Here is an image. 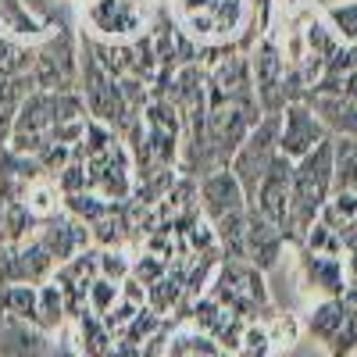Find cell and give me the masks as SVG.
<instances>
[{"instance_id":"cell-1","label":"cell","mask_w":357,"mask_h":357,"mask_svg":"<svg viewBox=\"0 0 357 357\" xmlns=\"http://www.w3.org/2000/svg\"><path fill=\"white\" fill-rule=\"evenodd\" d=\"M158 8V0H75V25L97 43H136L151 33Z\"/></svg>"},{"instance_id":"cell-2","label":"cell","mask_w":357,"mask_h":357,"mask_svg":"<svg viewBox=\"0 0 357 357\" xmlns=\"http://www.w3.org/2000/svg\"><path fill=\"white\" fill-rule=\"evenodd\" d=\"M333 197V136L318 143L301 161H293V200H289V247L304 240V232L321 215Z\"/></svg>"},{"instance_id":"cell-3","label":"cell","mask_w":357,"mask_h":357,"mask_svg":"<svg viewBox=\"0 0 357 357\" xmlns=\"http://www.w3.org/2000/svg\"><path fill=\"white\" fill-rule=\"evenodd\" d=\"M207 293H211L229 314L243 318V321H264L268 314L275 311L272 296H268V286H264V272L257 264H250V261L222 257Z\"/></svg>"},{"instance_id":"cell-4","label":"cell","mask_w":357,"mask_h":357,"mask_svg":"<svg viewBox=\"0 0 357 357\" xmlns=\"http://www.w3.org/2000/svg\"><path fill=\"white\" fill-rule=\"evenodd\" d=\"M247 61H250V79H254V97H257V107L261 114H279L289 97H286V75H289V65H286V54L275 40V33H268L247 50Z\"/></svg>"},{"instance_id":"cell-5","label":"cell","mask_w":357,"mask_h":357,"mask_svg":"<svg viewBox=\"0 0 357 357\" xmlns=\"http://www.w3.org/2000/svg\"><path fill=\"white\" fill-rule=\"evenodd\" d=\"M275 158H279V114H261V122L247 132L240 151H236L232 161H229V172L236 175V183L243 186L247 200L254 197L261 175L268 172V165H272Z\"/></svg>"},{"instance_id":"cell-6","label":"cell","mask_w":357,"mask_h":357,"mask_svg":"<svg viewBox=\"0 0 357 357\" xmlns=\"http://www.w3.org/2000/svg\"><path fill=\"white\" fill-rule=\"evenodd\" d=\"M325 139H329V129L321 126V118L311 111L307 100H293L279 111V154L282 158L301 161Z\"/></svg>"},{"instance_id":"cell-7","label":"cell","mask_w":357,"mask_h":357,"mask_svg":"<svg viewBox=\"0 0 357 357\" xmlns=\"http://www.w3.org/2000/svg\"><path fill=\"white\" fill-rule=\"evenodd\" d=\"M289 200H293V161L279 154L268 165V172L261 175V183L250 197V207H257L286 236V243H289Z\"/></svg>"},{"instance_id":"cell-8","label":"cell","mask_w":357,"mask_h":357,"mask_svg":"<svg viewBox=\"0 0 357 357\" xmlns=\"http://www.w3.org/2000/svg\"><path fill=\"white\" fill-rule=\"evenodd\" d=\"M197 207H200V215L215 225L222 218L243 215L250 207V200H247L243 186L236 183V175L229 168H215L204 178H197Z\"/></svg>"},{"instance_id":"cell-9","label":"cell","mask_w":357,"mask_h":357,"mask_svg":"<svg viewBox=\"0 0 357 357\" xmlns=\"http://www.w3.org/2000/svg\"><path fill=\"white\" fill-rule=\"evenodd\" d=\"M293 250H296V279H301L304 293H311L314 301L347 293V261L343 257L314 254L307 247H293Z\"/></svg>"},{"instance_id":"cell-10","label":"cell","mask_w":357,"mask_h":357,"mask_svg":"<svg viewBox=\"0 0 357 357\" xmlns=\"http://www.w3.org/2000/svg\"><path fill=\"white\" fill-rule=\"evenodd\" d=\"M36 240L47 247V254H50L57 264H65V261H72L75 254H82L86 247H93V240H89V225L79 222V218L68 215V211H57V215L43 218L40 229H36Z\"/></svg>"},{"instance_id":"cell-11","label":"cell","mask_w":357,"mask_h":357,"mask_svg":"<svg viewBox=\"0 0 357 357\" xmlns=\"http://www.w3.org/2000/svg\"><path fill=\"white\" fill-rule=\"evenodd\" d=\"M286 236L268 222L257 207H247V236H243V261L257 264L261 272L268 275L279 264V257L286 254Z\"/></svg>"},{"instance_id":"cell-12","label":"cell","mask_w":357,"mask_h":357,"mask_svg":"<svg viewBox=\"0 0 357 357\" xmlns=\"http://www.w3.org/2000/svg\"><path fill=\"white\" fill-rule=\"evenodd\" d=\"M54 333L0 314V357H50Z\"/></svg>"},{"instance_id":"cell-13","label":"cell","mask_w":357,"mask_h":357,"mask_svg":"<svg viewBox=\"0 0 357 357\" xmlns=\"http://www.w3.org/2000/svg\"><path fill=\"white\" fill-rule=\"evenodd\" d=\"M304 100L321 118V126L329 129V136L357 139V97H347V93H307Z\"/></svg>"},{"instance_id":"cell-14","label":"cell","mask_w":357,"mask_h":357,"mask_svg":"<svg viewBox=\"0 0 357 357\" xmlns=\"http://www.w3.org/2000/svg\"><path fill=\"white\" fill-rule=\"evenodd\" d=\"M347 314H350V304H347V296H325V301H314L311 311L304 314V333H311L325 350H329L336 343V336L343 333V325H347Z\"/></svg>"},{"instance_id":"cell-15","label":"cell","mask_w":357,"mask_h":357,"mask_svg":"<svg viewBox=\"0 0 357 357\" xmlns=\"http://www.w3.org/2000/svg\"><path fill=\"white\" fill-rule=\"evenodd\" d=\"M72 336H75V347L82 357H107L114 350V333L107 329V321L93 311H82L75 321H72Z\"/></svg>"},{"instance_id":"cell-16","label":"cell","mask_w":357,"mask_h":357,"mask_svg":"<svg viewBox=\"0 0 357 357\" xmlns=\"http://www.w3.org/2000/svg\"><path fill=\"white\" fill-rule=\"evenodd\" d=\"M36 89L33 75L22 72V75H0V151L8 146L11 139V126H15V114L22 107V100Z\"/></svg>"},{"instance_id":"cell-17","label":"cell","mask_w":357,"mask_h":357,"mask_svg":"<svg viewBox=\"0 0 357 357\" xmlns=\"http://www.w3.org/2000/svg\"><path fill=\"white\" fill-rule=\"evenodd\" d=\"M0 314L15 318V321H29L40 329V286L4 282L0 286Z\"/></svg>"},{"instance_id":"cell-18","label":"cell","mask_w":357,"mask_h":357,"mask_svg":"<svg viewBox=\"0 0 357 357\" xmlns=\"http://www.w3.org/2000/svg\"><path fill=\"white\" fill-rule=\"evenodd\" d=\"M15 257H18V282H29V286H43L57 268V261L47 254V247L36 240V236L15 243Z\"/></svg>"},{"instance_id":"cell-19","label":"cell","mask_w":357,"mask_h":357,"mask_svg":"<svg viewBox=\"0 0 357 357\" xmlns=\"http://www.w3.org/2000/svg\"><path fill=\"white\" fill-rule=\"evenodd\" d=\"M333 190L357 193V139L333 136Z\"/></svg>"},{"instance_id":"cell-20","label":"cell","mask_w":357,"mask_h":357,"mask_svg":"<svg viewBox=\"0 0 357 357\" xmlns=\"http://www.w3.org/2000/svg\"><path fill=\"white\" fill-rule=\"evenodd\" d=\"M318 11L333 25L340 43H357V0H318Z\"/></svg>"},{"instance_id":"cell-21","label":"cell","mask_w":357,"mask_h":357,"mask_svg":"<svg viewBox=\"0 0 357 357\" xmlns=\"http://www.w3.org/2000/svg\"><path fill=\"white\" fill-rule=\"evenodd\" d=\"M318 218L343 236V232L357 222V193H350V190H333V197L325 200V207H321Z\"/></svg>"},{"instance_id":"cell-22","label":"cell","mask_w":357,"mask_h":357,"mask_svg":"<svg viewBox=\"0 0 357 357\" xmlns=\"http://www.w3.org/2000/svg\"><path fill=\"white\" fill-rule=\"evenodd\" d=\"M68 325V307H65V296L57 289L54 279H47L40 286V329L43 333H57Z\"/></svg>"},{"instance_id":"cell-23","label":"cell","mask_w":357,"mask_h":357,"mask_svg":"<svg viewBox=\"0 0 357 357\" xmlns=\"http://www.w3.org/2000/svg\"><path fill=\"white\" fill-rule=\"evenodd\" d=\"M97 272L122 286L132 275V250L129 247H97Z\"/></svg>"},{"instance_id":"cell-24","label":"cell","mask_w":357,"mask_h":357,"mask_svg":"<svg viewBox=\"0 0 357 357\" xmlns=\"http://www.w3.org/2000/svg\"><path fill=\"white\" fill-rule=\"evenodd\" d=\"M296 247H307L314 254H329V257H347V247H343V236L336 229H329L321 218H314V225L304 232V240Z\"/></svg>"},{"instance_id":"cell-25","label":"cell","mask_w":357,"mask_h":357,"mask_svg":"<svg viewBox=\"0 0 357 357\" xmlns=\"http://www.w3.org/2000/svg\"><path fill=\"white\" fill-rule=\"evenodd\" d=\"M264 333H268V343H272V350H289L296 340H301L304 325L296 321L293 314H282V311H272L264 318Z\"/></svg>"},{"instance_id":"cell-26","label":"cell","mask_w":357,"mask_h":357,"mask_svg":"<svg viewBox=\"0 0 357 357\" xmlns=\"http://www.w3.org/2000/svg\"><path fill=\"white\" fill-rule=\"evenodd\" d=\"M111 200H104L100 193H93V190H82V193H68L65 197V211L68 215H75L79 222H86V225H93L100 215H107L111 211Z\"/></svg>"},{"instance_id":"cell-27","label":"cell","mask_w":357,"mask_h":357,"mask_svg":"<svg viewBox=\"0 0 357 357\" xmlns=\"http://www.w3.org/2000/svg\"><path fill=\"white\" fill-rule=\"evenodd\" d=\"M161 325H165V318H161L154 307H139V311H136V318L126 325L122 333H118V340L129 343V347H143L146 340H151V336L161 329Z\"/></svg>"},{"instance_id":"cell-28","label":"cell","mask_w":357,"mask_h":357,"mask_svg":"<svg viewBox=\"0 0 357 357\" xmlns=\"http://www.w3.org/2000/svg\"><path fill=\"white\" fill-rule=\"evenodd\" d=\"M118 296H122V286L111 282V279H104V275H97L93 282H89V289H86V307L104 318V314L118 304Z\"/></svg>"},{"instance_id":"cell-29","label":"cell","mask_w":357,"mask_h":357,"mask_svg":"<svg viewBox=\"0 0 357 357\" xmlns=\"http://www.w3.org/2000/svg\"><path fill=\"white\" fill-rule=\"evenodd\" d=\"M329 357H357V304H350L347 325H343V333L336 336V343L329 347Z\"/></svg>"},{"instance_id":"cell-30","label":"cell","mask_w":357,"mask_h":357,"mask_svg":"<svg viewBox=\"0 0 357 357\" xmlns=\"http://www.w3.org/2000/svg\"><path fill=\"white\" fill-rule=\"evenodd\" d=\"M50 357H82L79 347H75V336H72V321L65 329L54 333V347H50Z\"/></svg>"},{"instance_id":"cell-31","label":"cell","mask_w":357,"mask_h":357,"mask_svg":"<svg viewBox=\"0 0 357 357\" xmlns=\"http://www.w3.org/2000/svg\"><path fill=\"white\" fill-rule=\"evenodd\" d=\"M122 301H129V304H136V307L146 304V286H143L136 275H129V279L122 282Z\"/></svg>"},{"instance_id":"cell-32","label":"cell","mask_w":357,"mask_h":357,"mask_svg":"<svg viewBox=\"0 0 357 357\" xmlns=\"http://www.w3.org/2000/svg\"><path fill=\"white\" fill-rule=\"evenodd\" d=\"M0 243H8V225H4V200H0Z\"/></svg>"},{"instance_id":"cell-33","label":"cell","mask_w":357,"mask_h":357,"mask_svg":"<svg viewBox=\"0 0 357 357\" xmlns=\"http://www.w3.org/2000/svg\"><path fill=\"white\" fill-rule=\"evenodd\" d=\"M282 4H286V8H296V4H304V0H282Z\"/></svg>"}]
</instances>
